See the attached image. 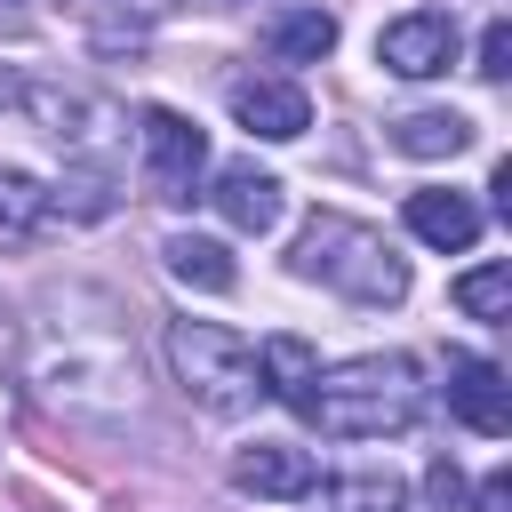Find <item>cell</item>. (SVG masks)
<instances>
[{
	"instance_id": "6da1fadb",
	"label": "cell",
	"mask_w": 512,
	"mask_h": 512,
	"mask_svg": "<svg viewBox=\"0 0 512 512\" xmlns=\"http://www.w3.org/2000/svg\"><path fill=\"white\" fill-rule=\"evenodd\" d=\"M24 384L56 416L88 424H144V360L128 336V312L104 288H48L24 328Z\"/></svg>"
},
{
	"instance_id": "7a4b0ae2",
	"label": "cell",
	"mask_w": 512,
	"mask_h": 512,
	"mask_svg": "<svg viewBox=\"0 0 512 512\" xmlns=\"http://www.w3.org/2000/svg\"><path fill=\"white\" fill-rule=\"evenodd\" d=\"M304 416L328 432V440H392L424 416V368L416 352H360V360H336L312 376V400Z\"/></svg>"
},
{
	"instance_id": "3957f363",
	"label": "cell",
	"mask_w": 512,
	"mask_h": 512,
	"mask_svg": "<svg viewBox=\"0 0 512 512\" xmlns=\"http://www.w3.org/2000/svg\"><path fill=\"white\" fill-rule=\"evenodd\" d=\"M288 272H296V280H320V288H336L344 304H368V312H384V304L408 296V256H400L376 224L336 216V208H320V216L296 232Z\"/></svg>"
},
{
	"instance_id": "277c9868",
	"label": "cell",
	"mask_w": 512,
	"mask_h": 512,
	"mask_svg": "<svg viewBox=\"0 0 512 512\" xmlns=\"http://www.w3.org/2000/svg\"><path fill=\"white\" fill-rule=\"evenodd\" d=\"M168 368L184 384V400L200 416H248L264 400V376H256V344L224 320H168Z\"/></svg>"
},
{
	"instance_id": "5b68a950",
	"label": "cell",
	"mask_w": 512,
	"mask_h": 512,
	"mask_svg": "<svg viewBox=\"0 0 512 512\" xmlns=\"http://www.w3.org/2000/svg\"><path fill=\"white\" fill-rule=\"evenodd\" d=\"M8 96L64 144L72 168H112L120 128H128V112H120L112 96H96V88H48V80H24V88H8Z\"/></svg>"
},
{
	"instance_id": "8992f818",
	"label": "cell",
	"mask_w": 512,
	"mask_h": 512,
	"mask_svg": "<svg viewBox=\"0 0 512 512\" xmlns=\"http://www.w3.org/2000/svg\"><path fill=\"white\" fill-rule=\"evenodd\" d=\"M136 168H144L152 200H192V184H200V168H208V136H200L184 112L144 104V112H136Z\"/></svg>"
},
{
	"instance_id": "52a82bcc",
	"label": "cell",
	"mask_w": 512,
	"mask_h": 512,
	"mask_svg": "<svg viewBox=\"0 0 512 512\" xmlns=\"http://www.w3.org/2000/svg\"><path fill=\"white\" fill-rule=\"evenodd\" d=\"M456 48H464V32H456L448 8H408L376 32V64L400 72V80H440L456 64Z\"/></svg>"
},
{
	"instance_id": "ba28073f",
	"label": "cell",
	"mask_w": 512,
	"mask_h": 512,
	"mask_svg": "<svg viewBox=\"0 0 512 512\" xmlns=\"http://www.w3.org/2000/svg\"><path fill=\"white\" fill-rule=\"evenodd\" d=\"M448 416L464 432H480V440H504L512 432V384H504V368L480 360V352H448Z\"/></svg>"
},
{
	"instance_id": "9c48e42d",
	"label": "cell",
	"mask_w": 512,
	"mask_h": 512,
	"mask_svg": "<svg viewBox=\"0 0 512 512\" xmlns=\"http://www.w3.org/2000/svg\"><path fill=\"white\" fill-rule=\"evenodd\" d=\"M312 480H320V464H312V448H296V440H256V448L232 456V488H240V496H264V504H296Z\"/></svg>"
},
{
	"instance_id": "30bf717a",
	"label": "cell",
	"mask_w": 512,
	"mask_h": 512,
	"mask_svg": "<svg viewBox=\"0 0 512 512\" xmlns=\"http://www.w3.org/2000/svg\"><path fill=\"white\" fill-rule=\"evenodd\" d=\"M208 208H216L232 232H272V224H280V208H288V192H280V176H272V168L232 160V168H216Z\"/></svg>"
},
{
	"instance_id": "8fae6325",
	"label": "cell",
	"mask_w": 512,
	"mask_h": 512,
	"mask_svg": "<svg viewBox=\"0 0 512 512\" xmlns=\"http://www.w3.org/2000/svg\"><path fill=\"white\" fill-rule=\"evenodd\" d=\"M232 120L248 136H264V144H296L312 128V96L296 80H240L232 88Z\"/></svg>"
},
{
	"instance_id": "7c38bea8",
	"label": "cell",
	"mask_w": 512,
	"mask_h": 512,
	"mask_svg": "<svg viewBox=\"0 0 512 512\" xmlns=\"http://www.w3.org/2000/svg\"><path fill=\"white\" fill-rule=\"evenodd\" d=\"M408 232H416L424 248H440V256H464V248L480 240V208H472L464 192L424 184V192H408Z\"/></svg>"
},
{
	"instance_id": "4fadbf2b",
	"label": "cell",
	"mask_w": 512,
	"mask_h": 512,
	"mask_svg": "<svg viewBox=\"0 0 512 512\" xmlns=\"http://www.w3.org/2000/svg\"><path fill=\"white\" fill-rule=\"evenodd\" d=\"M336 48V16L312 0V8H272L264 16V56L272 64H320Z\"/></svg>"
},
{
	"instance_id": "5bb4252c",
	"label": "cell",
	"mask_w": 512,
	"mask_h": 512,
	"mask_svg": "<svg viewBox=\"0 0 512 512\" xmlns=\"http://www.w3.org/2000/svg\"><path fill=\"white\" fill-rule=\"evenodd\" d=\"M256 376H264V400H280V408L304 416L312 376H320V352H312L304 336H264V344H256Z\"/></svg>"
},
{
	"instance_id": "9a60e30c",
	"label": "cell",
	"mask_w": 512,
	"mask_h": 512,
	"mask_svg": "<svg viewBox=\"0 0 512 512\" xmlns=\"http://www.w3.org/2000/svg\"><path fill=\"white\" fill-rule=\"evenodd\" d=\"M384 144L408 152V160H456V152L472 144V120H464V112H400V120L384 128Z\"/></svg>"
},
{
	"instance_id": "2e32d148",
	"label": "cell",
	"mask_w": 512,
	"mask_h": 512,
	"mask_svg": "<svg viewBox=\"0 0 512 512\" xmlns=\"http://www.w3.org/2000/svg\"><path fill=\"white\" fill-rule=\"evenodd\" d=\"M48 216H56V192H48L40 176H24V168H0V248L40 240Z\"/></svg>"
},
{
	"instance_id": "e0dca14e",
	"label": "cell",
	"mask_w": 512,
	"mask_h": 512,
	"mask_svg": "<svg viewBox=\"0 0 512 512\" xmlns=\"http://www.w3.org/2000/svg\"><path fill=\"white\" fill-rule=\"evenodd\" d=\"M160 256H168V272H176L184 288H200V296H224V288L240 280L232 248H224V240H208V232H176V240H168Z\"/></svg>"
},
{
	"instance_id": "ac0fdd59",
	"label": "cell",
	"mask_w": 512,
	"mask_h": 512,
	"mask_svg": "<svg viewBox=\"0 0 512 512\" xmlns=\"http://www.w3.org/2000/svg\"><path fill=\"white\" fill-rule=\"evenodd\" d=\"M296 504H312V512H400V480L392 472H344V480H312Z\"/></svg>"
},
{
	"instance_id": "d6986e66",
	"label": "cell",
	"mask_w": 512,
	"mask_h": 512,
	"mask_svg": "<svg viewBox=\"0 0 512 512\" xmlns=\"http://www.w3.org/2000/svg\"><path fill=\"white\" fill-rule=\"evenodd\" d=\"M456 312L464 320H488V328H504L512 320V264H472V272H456Z\"/></svg>"
},
{
	"instance_id": "ffe728a7",
	"label": "cell",
	"mask_w": 512,
	"mask_h": 512,
	"mask_svg": "<svg viewBox=\"0 0 512 512\" xmlns=\"http://www.w3.org/2000/svg\"><path fill=\"white\" fill-rule=\"evenodd\" d=\"M72 16H88L104 40H136L144 24H160L168 8H184V0H64Z\"/></svg>"
},
{
	"instance_id": "44dd1931",
	"label": "cell",
	"mask_w": 512,
	"mask_h": 512,
	"mask_svg": "<svg viewBox=\"0 0 512 512\" xmlns=\"http://www.w3.org/2000/svg\"><path fill=\"white\" fill-rule=\"evenodd\" d=\"M472 72H480V80H504V72H512V24H504V16L480 32V64H472Z\"/></svg>"
},
{
	"instance_id": "7402d4cb",
	"label": "cell",
	"mask_w": 512,
	"mask_h": 512,
	"mask_svg": "<svg viewBox=\"0 0 512 512\" xmlns=\"http://www.w3.org/2000/svg\"><path fill=\"white\" fill-rule=\"evenodd\" d=\"M472 512H512V472H488L472 488Z\"/></svg>"
},
{
	"instance_id": "603a6c76",
	"label": "cell",
	"mask_w": 512,
	"mask_h": 512,
	"mask_svg": "<svg viewBox=\"0 0 512 512\" xmlns=\"http://www.w3.org/2000/svg\"><path fill=\"white\" fill-rule=\"evenodd\" d=\"M16 432V376H8V352H0V440Z\"/></svg>"
},
{
	"instance_id": "cb8c5ba5",
	"label": "cell",
	"mask_w": 512,
	"mask_h": 512,
	"mask_svg": "<svg viewBox=\"0 0 512 512\" xmlns=\"http://www.w3.org/2000/svg\"><path fill=\"white\" fill-rule=\"evenodd\" d=\"M0 352H8V320H0Z\"/></svg>"
},
{
	"instance_id": "d4e9b609",
	"label": "cell",
	"mask_w": 512,
	"mask_h": 512,
	"mask_svg": "<svg viewBox=\"0 0 512 512\" xmlns=\"http://www.w3.org/2000/svg\"><path fill=\"white\" fill-rule=\"evenodd\" d=\"M0 8H16V0H0Z\"/></svg>"
}]
</instances>
